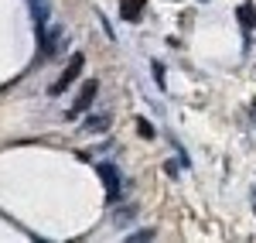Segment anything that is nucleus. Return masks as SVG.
Returning a JSON list of instances; mask_svg holds the SVG:
<instances>
[{"mask_svg":"<svg viewBox=\"0 0 256 243\" xmlns=\"http://www.w3.org/2000/svg\"><path fill=\"white\" fill-rule=\"evenodd\" d=\"M96 93H99V82H96V79H86L82 93L76 96V106L68 110V117H79V113H86V110L92 106V100H96Z\"/></svg>","mask_w":256,"mask_h":243,"instance_id":"nucleus-3","label":"nucleus"},{"mask_svg":"<svg viewBox=\"0 0 256 243\" xmlns=\"http://www.w3.org/2000/svg\"><path fill=\"white\" fill-rule=\"evenodd\" d=\"M28 4H38V0H28Z\"/></svg>","mask_w":256,"mask_h":243,"instance_id":"nucleus-14","label":"nucleus"},{"mask_svg":"<svg viewBox=\"0 0 256 243\" xmlns=\"http://www.w3.org/2000/svg\"><path fill=\"white\" fill-rule=\"evenodd\" d=\"M62 45H65V31L62 28H55L52 35H41V55L48 59V55H58Z\"/></svg>","mask_w":256,"mask_h":243,"instance_id":"nucleus-4","label":"nucleus"},{"mask_svg":"<svg viewBox=\"0 0 256 243\" xmlns=\"http://www.w3.org/2000/svg\"><path fill=\"white\" fill-rule=\"evenodd\" d=\"M236 18H239V28L250 35L256 28V4L253 0H246V4H239V11H236Z\"/></svg>","mask_w":256,"mask_h":243,"instance_id":"nucleus-6","label":"nucleus"},{"mask_svg":"<svg viewBox=\"0 0 256 243\" xmlns=\"http://www.w3.org/2000/svg\"><path fill=\"white\" fill-rule=\"evenodd\" d=\"M134 212H137L134 205H126V209H120V212H116V223H130V219H134Z\"/></svg>","mask_w":256,"mask_h":243,"instance_id":"nucleus-10","label":"nucleus"},{"mask_svg":"<svg viewBox=\"0 0 256 243\" xmlns=\"http://www.w3.org/2000/svg\"><path fill=\"white\" fill-rule=\"evenodd\" d=\"M250 117H253V120H256V103H253V106H250Z\"/></svg>","mask_w":256,"mask_h":243,"instance_id":"nucleus-12","label":"nucleus"},{"mask_svg":"<svg viewBox=\"0 0 256 243\" xmlns=\"http://www.w3.org/2000/svg\"><path fill=\"white\" fill-rule=\"evenodd\" d=\"M253 205H256V192H253Z\"/></svg>","mask_w":256,"mask_h":243,"instance_id":"nucleus-13","label":"nucleus"},{"mask_svg":"<svg viewBox=\"0 0 256 243\" xmlns=\"http://www.w3.org/2000/svg\"><path fill=\"white\" fill-rule=\"evenodd\" d=\"M110 127V113H102V117H89V120H82V130H92V134H99V130H106Z\"/></svg>","mask_w":256,"mask_h":243,"instance_id":"nucleus-7","label":"nucleus"},{"mask_svg":"<svg viewBox=\"0 0 256 243\" xmlns=\"http://www.w3.org/2000/svg\"><path fill=\"white\" fill-rule=\"evenodd\" d=\"M144 7H147V0H120V18L137 24L140 14H144Z\"/></svg>","mask_w":256,"mask_h":243,"instance_id":"nucleus-5","label":"nucleus"},{"mask_svg":"<svg viewBox=\"0 0 256 243\" xmlns=\"http://www.w3.org/2000/svg\"><path fill=\"white\" fill-rule=\"evenodd\" d=\"M82 65H86V59H82V52H76V55L68 59V65H65V72L58 76V82H52V89H48V93H52V96H62V93H65V89L72 86V82L79 79Z\"/></svg>","mask_w":256,"mask_h":243,"instance_id":"nucleus-2","label":"nucleus"},{"mask_svg":"<svg viewBox=\"0 0 256 243\" xmlns=\"http://www.w3.org/2000/svg\"><path fill=\"white\" fill-rule=\"evenodd\" d=\"M150 69H154V79H158V86H164V65H160V62H150Z\"/></svg>","mask_w":256,"mask_h":243,"instance_id":"nucleus-11","label":"nucleus"},{"mask_svg":"<svg viewBox=\"0 0 256 243\" xmlns=\"http://www.w3.org/2000/svg\"><path fill=\"white\" fill-rule=\"evenodd\" d=\"M150 236H154V229H134L126 240H130V243H144V240H150Z\"/></svg>","mask_w":256,"mask_h":243,"instance_id":"nucleus-9","label":"nucleus"},{"mask_svg":"<svg viewBox=\"0 0 256 243\" xmlns=\"http://www.w3.org/2000/svg\"><path fill=\"white\" fill-rule=\"evenodd\" d=\"M96 171H99V178H102V185H106L110 202H116L120 195H123V175H120V168H116L113 161H102Z\"/></svg>","mask_w":256,"mask_h":243,"instance_id":"nucleus-1","label":"nucleus"},{"mask_svg":"<svg viewBox=\"0 0 256 243\" xmlns=\"http://www.w3.org/2000/svg\"><path fill=\"white\" fill-rule=\"evenodd\" d=\"M137 134L144 137V141H154V127H150V120L140 117V120H137Z\"/></svg>","mask_w":256,"mask_h":243,"instance_id":"nucleus-8","label":"nucleus"}]
</instances>
